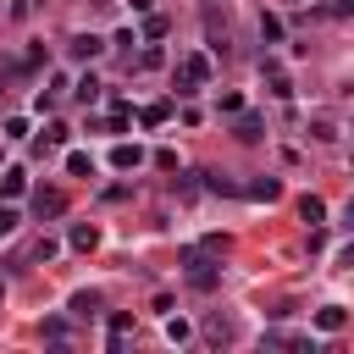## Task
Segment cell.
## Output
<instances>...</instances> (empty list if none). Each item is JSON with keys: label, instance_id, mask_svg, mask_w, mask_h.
Returning a JSON list of instances; mask_svg holds the SVG:
<instances>
[{"label": "cell", "instance_id": "obj_7", "mask_svg": "<svg viewBox=\"0 0 354 354\" xmlns=\"http://www.w3.org/2000/svg\"><path fill=\"white\" fill-rule=\"evenodd\" d=\"M260 72H266V83H271V94H277V100H288V94H293V83H288V72H282V66H277L271 55L260 61Z\"/></svg>", "mask_w": 354, "mask_h": 354}, {"label": "cell", "instance_id": "obj_21", "mask_svg": "<svg viewBox=\"0 0 354 354\" xmlns=\"http://www.w3.org/2000/svg\"><path fill=\"white\" fill-rule=\"evenodd\" d=\"M260 39H266V44H277V39H282V22H277V17H266V11H260Z\"/></svg>", "mask_w": 354, "mask_h": 354}, {"label": "cell", "instance_id": "obj_19", "mask_svg": "<svg viewBox=\"0 0 354 354\" xmlns=\"http://www.w3.org/2000/svg\"><path fill=\"white\" fill-rule=\"evenodd\" d=\"M166 116H171V105H166V100H155V105H144V127H160Z\"/></svg>", "mask_w": 354, "mask_h": 354}, {"label": "cell", "instance_id": "obj_22", "mask_svg": "<svg viewBox=\"0 0 354 354\" xmlns=\"http://www.w3.org/2000/svg\"><path fill=\"white\" fill-rule=\"evenodd\" d=\"M310 138H321V144H332V138H337V127H332L326 116H315V122H310Z\"/></svg>", "mask_w": 354, "mask_h": 354}, {"label": "cell", "instance_id": "obj_12", "mask_svg": "<svg viewBox=\"0 0 354 354\" xmlns=\"http://www.w3.org/2000/svg\"><path fill=\"white\" fill-rule=\"evenodd\" d=\"M72 100H83V105H94V100H100V77H88V72H83V77L72 83Z\"/></svg>", "mask_w": 354, "mask_h": 354}, {"label": "cell", "instance_id": "obj_11", "mask_svg": "<svg viewBox=\"0 0 354 354\" xmlns=\"http://www.w3.org/2000/svg\"><path fill=\"white\" fill-rule=\"evenodd\" d=\"M315 326H321V332H343V326H348L343 304H326V310H315Z\"/></svg>", "mask_w": 354, "mask_h": 354}, {"label": "cell", "instance_id": "obj_26", "mask_svg": "<svg viewBox=\"0 0 354 354\" xmlns=\"http://www.w3.org/2000/svg\"><path fill=\"white\" fill-rule=\"evenodd\" d=\"M155 166L160 171H177V149H155Z\"/></svg>", "mask_w": 354, "mask_h": 354}, {"label": "cell", "instance_id": "obj_17", "mask_svg": "<svg viewBox=\"0 0 354 354\" xmlns=\"http://www.w3.org/2000/svg\"><path fill=\"white\" fill-rule=\"evenodd\" d=\"M199 177H205V188H210V194H238V183H232V177H221V171H199Z\"/></svg>", "mask_w": 354, "mask_h": 354}, {"label": "cell", "instance_id": "obj_10", "mask_svg": "<svg viewBox=\"0 0 354 354\" xmlns=\"http://www.w3.org/2000/svg\"><path fill=\"white\" fill-rule=\"evenodd\" d=\"M243 194H249V199H266V205H271V199H282V183H277V177H254V183H249Z\"/></svg>", "mask_w": 354, "mask_h": 354}, {"label": "cell", "instance_id": "obj_27", "mask_svg": "<svg viewBox=\"0 0 354 354\" xmlns=\"http://www.w3.org/2000/svg\"><path fill=\"white\" fill-rule=\"evenodd\" d=\"M28 6H33V0H11V17H28Z\"/></svg>", "mask_w": 354, "mask_h": 354}, {"label": "cell", "instance_id": "obj_1", "mask_svg": "<svg viewBox=\"0 0 354 354\" xmlns=\"http://www.w3.org/2000/svg\"><path fill=\"white\" fill-rule=\"evenodd\" d=\"M205 39H210V55H232V28H227V17L216 11V0L205 6Z\"/></svg>", "mask_w": 354, "mask_h": 354}, {"label": "cell", "instance_id": "obj_4", "mask_svg": "<svg viewBox=\"0 0 354 354\" xmlns=\"http://www.w3.org/2000/svg\"><path fill=\"white\" fill-rule=\"evenodd\" d=\"M61 210H66V194H61V188H39V194H33V216H39V221H55Z\"/></svg>", "mask_w": 354, "mask_h": 354}, {"label": "cell", "instance_id": "obj_28", "mask_svg": "<svg viewBox=\"0 0 354 354\" xmlns=\"http://www.w3.org/2000/svg\"><path fill=\"white\" fill-rule=\"evenodd\" d=\"M332 11H337V17H348V11H354V0H332Z\"/></svg>", "mask_w": 354, "mask_h": 354}, {"label": "cell", "instance_id": "obj_14", "mask_svg": "<svg viewBox=\"0 0 354 354\" xmlns=\"http://www.w3.org/2000/svg\"><path fill=\"white\" fill-rule=\"evenodd\" d=\"M238 138H243V144H260V138H266L260 116H238Z\"/></svg>", "mask_w": 354, "mask_h": 354}, {"label": "cell", "instance_id": "obj_15", "mask_svg": "<svg viewBox=\"0 0 354 354\" xmlns=\"http://www.w3.org/2000/svg\"><path fill=\"white\" fill-rule=\"evenodd\" d=\"M66 171H72V177H94V160H88L83 149H72V155H66Z\"/></svg>", "mask_w": 354, "mask_h": 354}, {"label": "cell", "instance_id": "obj_13", "mask_svg": "<svg viewBox=\"0 0 354 354\" xmlns=\"http://www.w3.org/2000/svg\"><path fill=\"white\" fill-rule=\"evenodd\" d=\"M66 138H72V127H66V122H50V127H44V138H39V155H44V149H55V144H66Z\"/></svg>", "mask_w": 354, "mask_h": 354}, {"label": "cell", "instance_id": "obj_18", "mask_svg": "<svg viewBox=\"0 0 354 354\" xmlns=\"http://www.w3.org/2000/svg\"><path fill=\"white\" fill-rule=\"evenodd\" d=\"M94 310H100V293H88V288L72 293V315H94Z\"/></svg>", "mask_w": 354, "mask_h": 354}, {"label": "cell", "instance_id": "obj_20", "mask_svg": "<svg viewBox=\"0 0 354 354\" xmlns=\"http://www.w3.org/2000/svg\"><path fill=\"white\" fill-rule=\"evenodd\" d=\"M299 216H304V221H321V216H326V205H321L315 194H304V199H299Z\"/></svg>", "mask_w": 354, "mask_h": 354}, {"label": "cell", "instance_id": "obj_6", "mask_svg": "<svg viewBox=\"0 0 354 354\" xmlns=\"http://www.w3.org/2000/svg\"><path fill=\"white\" fill-rule=\"evenodd\" d=\"M66 243H72L77 254H88V249H100V227H94V221H77V227L66 232Z\"/></svg>", "mask_w": 354, "mask_h": 354}, {"label": "cell", "instance_id": "obj_25", "mask_svg": "<svg viewBox=\"0 0 354 354\" xmlns=\"http://www.w3.org/2000/svg\"><path fill=\"white\" fill-rule=\"evenodd\" d=\"M17 221H22V216H17L11 205H0V238H11V232H17Z\"/></svg>", "mask_w": 354, "mask_h": 354}, {"label": "cell", "instance_id": "obj_24", "mask_svg": "<svg viewBox=\"0 0 354 354\" xmlns=\"http://www.w3.org/2000/svg\"><path fill=\"white\" fill-rule=\"evenodd\" d=\"M188 332H194V326H188L183 315H171V321H166V337H171V343H188Z\"/></svg>", "mask_w": 354, "mask_h": 354}, {"label": "cell", "instance_id": "obj_16", "mask_svg": "<svg viewBox=\"0 0 354 354\" xmlns=\"http://www.w3.org/2000/svg\"><path fill=\"white\" fill-rule=\"evenodd\" d=\"M22 188H28V177H22V171H17V166H11V171H6V177H0V194H6V199H17V194H22Z\"/></svg>", "mask_w": 354, "mask_h": 354}, {"label": "cell", "instance_id": "obj_3", "mask_svg": "<svg viewBox=\"0 0 354 354\" xmlns=\"http://www.w3.org/2000/svg\"><path fill=\"white\" fill-rule=\"evenodd\" d=\"M205 77H210V61H205V55H188V61L177 66V94H194Z\"/></svg>", "mask_w": 354, "mask_h": 354}, {"label": "cell", "instance_id": "obj_5", "mask_svg": "<svg viewBox=\"0 0 354 354\" xmlns=\"http://www.w3.org/2000/svg\"><path fill=\"white\" fill-rule=\"evenodd\" d=\"M100 50H105L100 33H72V39H66V55H72V61H94Z\"/></svg>", "mask_w": 354, "mask_h": 354}, {"label": "cell", "instance_id": "obj_2", "mask_svg": "<svg viewBox=\"0 0 354 354\" xmlns=\"http://www.w3.org/2000/svg\"><path fill=\"white\" fill-rule=\"evenodd\" d=\"M183 260H188V282H194L199 293H210V288H216V277H221V271H216V260H210L205 249H188Z\"/></svg>", "mask_w": 354, "mask_h": 354}, {"label": "cell", "instance_id": "obj_9", "mask_svg": "<svg viewBox=\"0 0 354 354\" xmlns=\"http://www.w3.org/2000/svg\"><path fill=\"white\" fill-rule=\"evenodd\" d=\"M138 160H144V149H138V144H116V149H111V166H116V171H133Z\"/></svg>", "mask_w": 354, "mask_h": 354}, {"label": "cell", "instance_id": "obj_8", "mask_svg": "<svg viewBox=\"0 0 354 354\" xmlns=\"http://www.w3.org/2000/svg\"><path fill=\"white\" fill-rule=\"evenodd\" d=\"M205 337H210V343H232V337H238V326H232V315H221V310H216V315L205 321Z\"/></svg>", "mask_w": 354, "mask_h": 354}, {"label": "cell", "instance_id": "obj_30", "mask_svg": "<svg viewBox=\"0 0 354 354\" xmlns=\"http://www.w3.org/2000/svg\"><path fill=\"white\" fill-rule=\"evenodd\" d=\"M0 304H6V282H0Z\"/></svg>", "mask_w": 354, "mask_h": 354}, {"label": "cell", "instance_id": "obj_29", "mask_svg": "<svg viewBox=\"0 0 354 354\" xmlns=\"http://www.w3.org/2000/svg\"><path fill=\"white\" fill-rule=\"evenodd\" d=\"M88 6H111V0H88Z\"/></svg>", "mask_w": 354, "mask_h": 354}, {"label": "cell", "instance_id": "obj_23", "mask_svg": "<svg viewBox=\"0 0 354 354\" xmlns=\"http://www.w3.org/2000/svg\"><path fill=\"white\" fill-rule=\"evenodd\" d=\"M127 332H133V315H127V310H116V315H111V343H116V337H127Z\"/></svg>", "mask_w": 354, "mask_h": 354}]
</instances>
